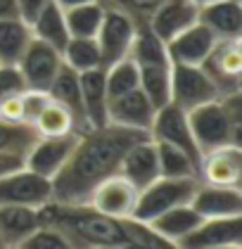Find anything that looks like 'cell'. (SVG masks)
Listing matches in <instances>:
<instances>
[{
    "mask_svg": "<svg viewBox=\"0 0 242 249\" xmlns=\"http://www.w3.org/2000/svg\"><path fill=\"white\" fill-rule=\"evenodd\" d=\"M143 138H149V133L116 124L83 131L78 135L72 157L53 178V202L88 204L95 188L119 171L124 154L129 152L133 142Z\"/></svg>",
    "mask_w": 242,
    "mask_h": 249,
    "instance_id": "1",
    "label": "cell"
},
{
    "mask_svg": "<svg viewBox=\"0 0 242 249\" xmlns=\"http://www.w3.org/2000/svg\"><path fill=\"white\" fill-rule=\"evenodd\" d=\"M40 221L45 226L59 230L72 249H129V235L124 228V218L116 221L105 216L91 204H57L48 202L40 207Z\"/></svg>",
    "mask_w": 242,
    "mask_h": 249,
    "instance_id": "2",
    "label": "cell"
},
{
    "mask_svg": "<svg viewBox=\"0 0 242 249\" xmlns=\"http://www.w3.org/2000/svg\"><path fill=\"white\" fill-rule=\"evenodd\" d=\"M242 90L233 95L205 102L195 109L186 112L187 126L200 147V154L209 152L221 145H240L242 128Z\"/></svg>",
    "mask_w": 242,
    "mask_h": 249,
    "instance_id": "3",
    "label": "cell"
},
{
    "mask_svg": "<svg viewBox=\"0 0 242 249\" xmlns=\"http://www.w3.org/2000/svg\"><path fill=\"white\" fill-rule=\"evenodd\" d=\"M197 178H167L159 176L157 180H152L148 188L138 192L135 199V209L130 213V218L149 223L152 218H157L159 213H164L171 207L187 204L192 199V195L197 190Z\"/></svg>",
    "mask_w": 242,
    "mask_h": 249,
    "instance_id": "4",
    "label": "cell"
},
{
    "mask_svg": "<svg viewBox=\"0 0 242 249\" xmlns=\"http://www.w3.org/2000/svg\"><path fill=\"white\" fill-rule=\"evenodd\" d=\"M206 76L214 81L221 97L242 90V36L240 38H219L214 50L200 64Z\"/></svg>",
    "mask_w": 242,
    "mask_h": 249,
    "instance_id": "5",
    "label": "cell"
},
{
    "mask_svg": "<svg viewBox=\"0 0 242 249\" xmlns=\"http://www.w3.org/2000/svg\"><path fill=\"white\" fill-rule=\"evenodd\" d=\"M135 31H138V21L130 15H126L124 10H116V7H105L102 24H100L97 36H95L105 69L119 59L129 57Z\"/></svg>",
    "mask_w": 242,
    "mask_h": 249,
    "instance_id": "6",
    "label": "cell"
},
{
    "mask_svg": "<svg viewBox=\"0 0 242 249\" xmlns=\"http://www.w3.org/2000/svg\"><path fill=\"white\" fill-rule=\"evenodd\" d=\"M221 93L202 67L195 64H171V102L190 112L205 102L219 100Z\"/></svg>",
    "mask_w": 242,
    "mask_h": 249,
    "instance_id": "7",
    "label": "cell"
},
{
    "mask_svg": "<svg viewBox=\"0 0 242 249\" xmlns=\"http://www.w3.org/2000/svg\"><path fill=\"white\" fill-rule=\"evenodd\" d=\"M17 67L21 71V76H24V81H26L29 90L48 93L55 76L59 74V69L64 67V59H62V50H57L55 45H50V43L34 36L31 43L26 45V50H24Z\"/></svg>",
    "mask_w": 242,
    "mask_h": 249,
    "instance_id": "8",
    "label": "cell"
},
{
    "mask_svg": "<svg viewBox=\"0 0 242 249\" xmlns=\"http://www.w3.org/2000/svg\"><path fill=\"white\" fill-rule=\"evenodd\" d=\"M53 202V180L34 173L31 169H17L0 178V207L2 204H24V207H45Z\"/></svg>",
    "mask_w": 242,
    "mask_h": 249,
    "instance_id": "9",
    "label": "cell"
},
{
    "mask_svg": "<svg viewBox=\"0 0 242 249\" xmlns=\"http://www.w3.org/2000/svg\"><path fill=\"white\" fill-rule=\"evenodd\" d=\"M197 180L206 185L242 188V147L240 145H221L202 154Z\"/></svg>",
    "mask_w": 242,
    "mask_h": 249,
    "instance_id": "10",
    "label": "cell"
},
{
    "mask_svg": "<svg viewBox=\"0 0 242 249\" xmlns=\"http://www.w3.org/2000/svg\"><path fill=\"white\" fill-rule=\"evenodd\" d=\"M149 138L152 140H162V142H171L176 147H181L183 152L197 164L200 169V147L192 138V131L187 126V116L181 107H176L173 102H167L164 107L157 109L154 121H152V128H149Z\"/></svg>",
    "mask_w": 242,
    "mask_h": 249,
    "instance_id": "11",
    "label": "cell"
},
{
    "mask_svg": "<svg viewBox=\"0 0 242 249\" xmlns=\"http://www.w3.org/2000/svg\"><path fill=\"white\" fill-rule=\"evenodd\" d=\"M183 249H238L242 247V216L205 218L181 240Z\"/></svg>",
    "mask_w": 242,
    "mask_h": 249,
    "instance_id": "12",
    "label": "cell"
},
{
    "mask_svg": "<svg viewBox=\"0 0 242 249\" xmlns=\"http://www.w3.org/2000/svg\"><path fill=\"white\" fill-rule=\"evenodd\" d=\"M81 131L67 135H50V138H38L31 147V152L26 157V169L43 178H55L62 171V166L67 164V159L72 157L76 142H78Z\"/></svg>",
    "mask_w": 242,
    "mask_h": 249,
    "instance_id": "13",
    "label": "cell"
},
{
    "mask_svg": "<svg viewBox=\"0 0 242 249\" xmlns=\"http://www.w3.org/2000/svg\"><path fill=\"white\" fill-rule=\"evenodd\" d=\"M135 199H138V188L116 171L95 188L88 204L100 213L121 221V218H130L135 209Z\"/></svg>",
    "mask_w": 242,
    "mask_h": 249,
    "instance_id": "14",
    "label": "cell"
},
{
    "mask_svg": "<svg viewBox=\"0 0 242 249\" xmlns=\"http://www.w3.org/2000/svg\"><path fill=\"white\" fill-rule=\"evenodd\" d=\"M154 114H157V107L152 105V100L145 95L143 88H133L129 93L110 100V105H107V121L110 124L145 131V133H149V128H152Z\"/></svg>",
    "mask_w": 242,
    "mask_h": 249,
    "instance_id": "15",
    "label": "cell"
},
{
    "mask_svg": "<svg viewBox=\"0 0 242 249\" xmlns=\"http://www.w3.org/2000/svg\"><path fill=\"white\" fill-rule=\"evenodd\" d=\"M197 15H200V5H195L192 0H162L149 12L145 24L157 38L168 43L173 36L192 26L197 21Z\"/></svg>",
    "mask_w": 242,
    "mask_h": 249,
    "instance_id": "16",
    "label": "cell"
},
{
    "mask_svg": "<svg viewBox=\"0 0 242 249\" xmlns=\"http://www.w3.org/2000/svg\"><path fill=\"white\" fill-rule=\"evenodd\" d=\"M219 43V36L205 26L202 21H195L192 26H187L186 31H181L178 36L167 43L168 57L173 64H195L200 67L206 59V55L214 50V45Z\"/></svg>",
    "mask_w": 242,
    "mask_h": 249,
    "instance_id": "17",
    "label": "cell"
},
{
    "mask_svg": "<svg viewBox=\"0 0 242 249\" xmlns=\"http://www.w3.org/2000/svg\"><path fill=\"white\" fill-rule=\"evenodd\" d=\"M38 133L29 124H7L0 119V178L24 169Z\"/></svg>",
    "mask_w": 242,
    "mask_h": 249,
    "instance_id": "18",
    "label": "cell"
},
{
    "mask_svg": "<svg viewBox=\"0 0 242 249\" xmlns=\"http://www.w3.org/2000/svg\"><path fill=\"white\" fill-rule=\"evenodd\" d=\"M190 204L202 218L242 216V188H223V185L197 183V190L192 195Z\"/></svg>",
    "mask_w": 242,
    "mask_h": 249,
    "instance_id": "19",
    "label": "cell"
},
{
    "mask_svg": "<svg viewBox=\"0 0 242 249\" xmlns=\"http://www.w3.org/2000/svg\"><path fill=\"white\" fill-rule=\"evenodd\" d=\"M119 173L124 178H129L130 183L138 188V192L143 188H148L152 180H157L162 173H159L154 140L152 138H143V140L133 142L129 147V152L124 154L121 164H119Z\"/></svg>",
    "mask_w": 242,
    "mask_h": 249,
    "instance_id": "20",
    "label": "cell"
},
{
    "mask_svg": "<svg viewBox=\"0 0 242 249\" xmlns=\"http://www.w3.org/2000/svg\"><path fill=\"white\" fill-rule=\"evenodd\" d=\"M40 209L24 204H2L0 207V245L5 249H19L29 235L40 228Z\"/></svg>",
    "mask_w": 242,
    "mask_h": 249,
    "instance_id": "21",
    "label": "cell"
},
{
    "mask_svg": "<svg viewBox=\"0 0 242 249\" xmlns=\"http://www.w3.org/2000/svg\"><path fill=\"white\" fill-rule=\"evenodd\" d=\"M197 21L209 26L219 38L242 36V0H211L200 5Z\"/></svg>",
    "mask_w": 242,
    "mask_h": 249,
    "instance_id": "22",
    "label": "cell"
},
{
    "mask_svg": "<svg viewBox=\"0 0 242 249\" xmlns=\"http://www.w3.org/2000/svg\"><path fill=\"white\" fill-rule=\"evenodd\" d=\"M78 81H81V95H83V112H86V121L91 128H100L107 126V88H105V67L97 69H88V71H78Z\"/></svg>",
    "mask_w": 242,
    "mask_h": 249,
    "instance_id": "23",
    "label": "cell"
},
{
    "mask_svg": "<svg viewBox=\"0 0 242 249\" xmlns=\"http://www.w3.org/2000/svg\"><path fill=\"white\" fill-rule=\"evenodd\" d=\"M205 218L192 209V204H178V207H171L164 213H159L157 218L149 221V228L154 230L157 235H162L171 247H178L181 240L190 235L192 230L197 228Z\"/></svg>",
    "mask_w": 242,
    "mask_h": 249,
    "instance_id": "24",
    "label": "cell"
},
{
    "mask_svg": "<svg viewBox=\"0 0 242 249\" xmlns=\"http://www.w3.org/2000/svg\"><path fill=\"white\" fill-rule=\"evenodd\" d=\"M48 95L55 97L57 102H62L72 116H74L78 131H88V121H86V112H83V95H81V81H78V71H74L72 67H62L59 74L55 76Z\"/></svg>",
    "mask_w": 242,
    "mask_h": 249,
    "instance_id": "25",
    "label": "cell"
},
{
    "mask_svg": "<svg viewBox=\"0 0 242 249\" xmlns=\"http://www.w3.org/2000/svg\"><path fill=\"white\" fill-rule=\"evenodd\" d=\"M31 126H34V131L38 133V138L67 135V133L78 131V126H76L72 112H69L62 102H57L55 97H50V95H48V100L43 102V107L36 112ZM81 133H83V131H81Z\"/></svg>",
    "mask_w": 242,
    "mask_h": 249,
    "instance_id": "26",
    "label": "cell"
},
{
    "mask_svg": "<svg viewBox=\"0 0 242 249\" xmlns=\"http://www.w3.org/2000/svg\"><path fill=\"white\" fill-rule=\"evenodd\" d=\"M31 38L34 31L29 21L21 17L0 19V64H19Z\"/></svg>",
    "mask_w": 242,
    "mask_h": 249,
    "instance_id": "27",
    "label": "cell"
},
{
    "mask_svg": "<svg viewBox=\"0 0 242 249\" xmlns=\"http://www.w3.org/2000/svg\"><path fill=\"white\" fill-rule=\"evenodd\" d=\"M31 31L34 36L50 45H55L57 50H62L69 40V29H67V19H64V10L57 5L55 0H50L40 12L36 15V19L31 21Z\"/></svg>",
    "mask_w": 242,
    "mask_h": 249,
    "instance_id": "28",
    "label": "cell"
},
{
    "mask_svg": "<svg viewBox=\"0 0 242 249\" xmlns=\"http://www.w3.org/2000/svg\"><path fill=\"white\" fill-rule=\"evenodd\" d=\"M171 64L173 62H162V64H138L140 74V88L145 95L152 100V105L159 109L167 102H171Z\"/></svg>",
    "mask_w": 242,
    "mask_h": 249,
    "instance_id": "29",
    "label": "cell"
},
{
    "mask_svg": "<svg viewBox=\"0 0 242 249\" xmlns=\"http://www.w3.org/2000/svg\"><path fill=\"white\" fill-rule=\"evenodd\" d=\"M102 15H105V5L100 0H91L83 5H76L64 10V19H67V29L69 36H83V38H95L97 29L102 24Z\"/></svg>",
    "mask_w": 242,
    "mask_h": 249,
    "instance_id": "30",
    "label": "cell"
},
{
    "mask_svg": "<svg viewBox=\"0 0 242 249\" xmlns=\"http://www.w3.org/2000/svg\"><path fill=\"white\" fill-rule=\"evenodd\" d=\"M62 59L74 71H88V69L102 67V55H100L97 40L83 38V36H69L67 45L62 48Z\"/></svg>",
    "mask_w": 242,
    "mask_h": 249,
    "instance_id": "31",
    "label": "cell"
},
{
    "mask_svg": "<svg viewBox=\"0 0 242 249\" xmlns=\"http://www.w3.org/2000/svg\"><path fill=\"white\" fill-rule=\"evenodd\" d=\"M157 145V161H159V173L167 178H197V164L187 157L181 147L154 140Z\"/></svg>",
    "mask_w": 242,
    "mask_h": 249,
    "instance_id": "32",
    "label": "cell"
},
{
    "mask_svg": "<svg viewBox=\"0 0 242 249\" xmlns=\"http://www.w3.org/2000/svg\"><path fill=\"white\" fill-rule=\"evenodd\" d=\"M105 88H107V97L110 100L124 95V93H129L133 88H140V74H138L135 59L129 55V57L110 64L105 69Z\"/></svg>",
    "mask_w": 242,
    "mask_h": 249,
    "instance_id": "33",
    "label": "cell"
},
{
    "mask_svg": "<svg viewBox=\"0 0 242 249\" xmlns=\"http://www.w3.org/2000/svg\"><path fill=\"white\" fill-rule=\"evenodd\" d=\"M124 228H126L130 247H140V249H167V247H171L162 235H157L154 230L149 228V223L135 221V218H124Z\"/></svg>",
    "mask_w": 242,
    "mask_h": 249,
    "instance_id": "34",
    "label": "cell"
},
{
    "mask_svg": "<svg viewBox=\"0 0 242 249\" xmlns=\"http://www.w3.org/2000/svg\"><path fill=\"white\" fill-rule=\"evenodd\" d=\"M19 249H72V245H69V240L59 230H55L53 226L40 223V228L34 230L29 235V240Z\"/></svg>",
    "mask_w": 242,
    "mask_h": 249,
    "instance_id": "35",
    "label": "cell"
},
{
    "mask_svg": "<svg viewBox=\"0 0 242 249\" xmlns=\"http://www.w3.org/2000/svg\"><path fill=\"white\" fill-rule=\"evenodd\" d=\"M105 7H116V10H124L126 15H130L138 24L148 21L149 12L162 2V0H100Z\"/></svg>",
    "mask_w": 242,
    "mask_h": 249,
    "instance_id": "36",
    "label": "cell"
},
{
    "mask_svg": "<svg viewBox=\"0 0 242 249\" xmlns=\"http://www.w3.org/2000/svg\"><path fill=\"white\" fill-rule=\"evenodd\" d=\"M29 90V88H26ZM26 90L17 95L5 97L0 102V119L7 124H29V112H26ZM31 126V124H29Z\"/></svg>",
    "mask_w": 242,
    "mask_h": 249,
    "instance_id": "37",
    "label": "cell"
},
{
    "mask_svg": "<svg viewBox=\"0 0 242 249\" xmlns=\"http://www.w3.org/2000/svg\"><path fill=\"white\" fill-rule=\"evenodd\" d=\"M26 90V81L17 64H0V102L10 95Z\"/></svg>",
    "mask_w": 242,
    "mask_h": 249,
    "instance_id": "38",
    "label": "cell"
},
{
    "mask_svg": "<svg viewBox=\"0 0 242 249\" xmlns=\"http://www.w3.org/2000/svg\"><path fill=\"white\" fill-rule=\"evenodd\" d=\"M50 0H17V7H19V17L24 21H31L36 19V15L48 5Z\"/></svg>",
    "mask_w": 242,
    "mask_h": 249,
    "instance_id": "39",
    "label": "cell"
},
{
    "mask_svg": "<svg viewBox=\"0 0 242 249\" xmlns=\"http://www.w3.org/2000/svg\"><path fill=\"white\" fill-rule=\"evenodd\" d=\"M19 17L17 0H0V19H12Z\"/></svg>",
    "mask_w": 242,
    "mask_h": 249,
    "instance_id": "40",
    "label": "cell"
},
{
    "mask_svg": "<svg viewBox=\"0 0 242 249\" xmlns=\"http://www.w3.org/2000/svg\"><path fill=\"white\" fill-rule=\"evenodd\" d=\"M62 10H69V7H76V5H83V2H91V0H55Z\"/></svg>",
    "mask_w": 242,
    "mask_h": 249,
    "instance_id": "41",
    "label": "cell"
},
{
    "mask_svg": "<svg viewBox=\"0 0 242 249\" xmlns=\"http://www.w3.org/2000/svg\"><path fill=\"white\" fill-rule=\"evenodd\" d=\"M195 5H206V2H211V0H192Z\"/></svg>",
    "mask_w": 242,
    "mask_h": 249,
    "instance_id": "42",
    "label": "cell"
},
{
    "mask_svg": "<svg viewBox=\"0 0 242 249\" xmlns=\"http://www.w3.org/2000/svg\"><path fill=\"white\" fill-rule=\"evenodd\" d=\"M0 247H2V245H0Z\"/></svg>",
    "mask_w": 242,
    "mask_h": 249,
    "instance_id": "43",
    "label": "cell"
}]
</instances>
